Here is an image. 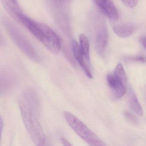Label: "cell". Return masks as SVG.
<instances>
[{
    "instance_id": "cell-1",
    "label": "cell",
    "mask_w": 146,
    "mask_h": 146,
    "mask_svg": "<svg viewBox=\"0 0 146 146\" xmlns=\"http://www.w3.org/2000/svg\"><path fill=\"white\" fill-rule=\"evenodd\" d=\"M63 116L69 127L88 145L107 146L101 139L73 114L65 111Z\"/></svg>"
},
{
    "instance_id": "cell-2",
    "label": "cell",
    "mask_w": 146,
    "mask_h": 146,
    "mask_svg": "<svg viewBox=\"0 0 146 146\" xmlns=\"http://www.w3.org/2000/svg\"><path fill=\"white\" fill-rule=\"evenodd\" d=\"M6 28L11 39L17 47L32 60L39 62L40 57L37 52L21 32L9 23L6 24Z\"/></svg>"
},
{
    "instance_id": "cell-3",
    "label": "cell",
    "mask_w": 146,
    "mask_h": 146,
    "mask_svg": "<svg viewBox=\"0 0 146 146\" xmlns=\"http://www.w3.org/2000/svg\"><path fill=\"white\" fill-rule=\"evenodd\" d=\"M108 38L109 35L106 24L103 19H100L94 28L93 41L95 49L100 55H103L104 53Z\"/></svg>"
},
{
    "instance_id": "cell-4",
    "label": "cell",
    "mask_w": 146,
    "mask_h": 146,
    "mask_svg": "<svg viewBox=\"0 0 146 146\" xmlns=\"http://www.w3.org/2000/svg\"><path fill=\"white\" fill-rule=\"evenodd\" d=\"M100 12L112 20L119 19V13L112 0H93Z\"/></svg>"
},
{
    "instance_id": "cell-5",
    "label": "cell",
    "mask_w": 146,
    "mask_h": 146,
    "mask_svg": "<svg viewBox=\"0 0 146 146\" xmlns=\"http://www.w3.org/2000/svg\"><path fill=\"white\" fill-rule=\"evenodd\" d=\"M71 48L74 56L87 76L90 79L93 78V75L90 69V65L87 62L84 56L79 44L75 40H73L71 42Z\"/></svg>"
},
{
    "instance_id": "cell-6",
    "label": "cell",
    "mask_w": 146,
    "mask_h": 146,
    "mask_svg": "<svg viewBox=\"0 0 146 146\" xmlns=\"http://www.w3.org/2000/svg\"><path fill=\"white\" fill-rule=\"evenodd\" d=\"M14 76L8 71H4L1 75V93H6L11 89L14 84Z\"/></svg>"
},
{
    "instance_id": "cell-7",
    "label": "cell",
    "mask_w": 146,
    "mask_h": 146,
    "mask_svg": "<svg viewBox=\"0 0 146 146\" xmlns=\"http://www.w3.org/2000/svg\"><path fill=\"white\" fill-rule=\"evenodd\" d=\"M113 29L114 32L117 36L125 38L131 36L133 33L135 27L132 24L123 23L114 26Z\"/></svg>"
},
{
    "instance_id": "cell-8",
    "label": "cell",
    "mask_w": 146,
    "mask_h": 146,
    "mask_svg": "<svg viewBox=\"0 0 146 146\" xmlns=\"http://www.w3.org/2000/svg\"><path fill=\"white\" fill-rule=\"evenodd\" d=\"M129 103L131 109L140 116L143 115V110L139 102L137 96L133 88L130 87L129 94Z\"/></svg>"
},
{
    "instance_id": "cell-9",
    "label": "cell",
    "mask_w": 146,
    "mask_h": 146,
    "mask_svg": "<svg viewBox=\"0 0 146 146\" xmlns=\"http://www.w3.org/2000/svg\"><path fill=\"white\" fill-rule=\"evenodd\" d=\"M90 44V42L87 36L84 34H80L79 36L80 46L87 62L91 65Z\"/></svg>"
},
{
    "instance_id": "cell-10",
    "label": "cell",
    "mask_w": 146,
    "mask_h": 146,
    "mask_svg": "<svg viewBox=\"0 0 146 146\" xmlns=\"http://www.w3.org/2000/svg\"><path fill=\"white\" fill-rule=\"evenodd\" d=\"M114 74L122 86L127 88V77L121 64L119 63L117 66Z\"/></svg>"
},
{
    "instance_id": "cell-11",
    "label": "cell",
    "mask_w": 146,
    "mask_h": 146,
    "mask_svg": "<svg viewBox=\"0 0 146 146\" xmlns=\"http://www.w3.org/2000/svg\"><path fill=\"white\" fill-rule=\"evenodd\" d=\"M124 116L126 119L130 122L131 123L133 124H137L138 123V120L137 117L130 112L125 111L124 113Z\"/></svg>"
},
{
    "instance_id": "cell-12",
    "label": "cell",
    "mask_w": 146,
    "mask_h": 146,
    "mask_svg": "<svg viewBox=\"0 0 146 146\" xmlns=\"http://www.w3.org/2000/svg\"><path fill=\"white\" fill-rule=\"evenodd\" d=\"M123 4L129 8H133L136 7L139 0H121Z\"/></svg>"
},
{
    "instance_id": "cell-13",
    "label": "cell",
    "mask_w": 146,
    "mask_h": 146,
    "mask_svg": "<svg viewBox=\"0 0 146 146\" xmlns=\"http://www.w3.org/2000/svg\"><path fill=\"white\" fill-rule=\"evenodd\" d=\"M129 60L134 61L140 62H146V58L142 55H138L136 56H133L129 58Z\"/></svg>"
},
{
    "instance_id": "cell-14",
    "label": "cell",
    "mask_w": 146,
    "mask_h": 146,
    "mask_svg": "<svg viewBox=\"0 0 146 146\" xmlns=\"http://www.w3.org/2000/svg\"><path fill=\"white\" fill-rule=\"evenodd\" d=\"M61 141L63 146H73L65 138H61Z\"/></svg>"
},
{
    "instance_id": "cell-15",
    "label": "cell",
    "mask_w": 146,
    "mask_h": 146,
    "mask_svg": "<svg viewBox=\"0 0 146 146\" xmlns=\"http://www.w3.org/2000/svg\"><path fill=\"white\" fill-rule=\"evenodd\" d=\"M140 41L143 46L146 49V36L141 37Z\"/></svg>"
},
{
    "instance_id": "cell-16",
    "label": "cell",
    "mask_w": 146,
    "mask_h": 146,
    "mask_svg": "<svg viewBox=\"0 0 146 146\" xmlns=\"http://www.w3.org/2000/svg\"><path fill=\"white\" fill-rule=\"evenodd\" d=\"M38 146H50L49 144V142L48 141H46L43 143V144H41V145H39Z\"/></svg>"
},
{
    "instance_id": "cell-17",
    "label": "cell",
    "mask_w": 146,
    "mask_h": 146,
    "mask_svg": "<svg viewBox=\"0 0 146 146\" xmlns=\"http://www.w3.org/2000/svg\"><path fill=\"white\" fill-rule=\"evenodd\" d=\"M13 1L15 3H17V0H13Z\"/></svg>"
}]
</instances>
